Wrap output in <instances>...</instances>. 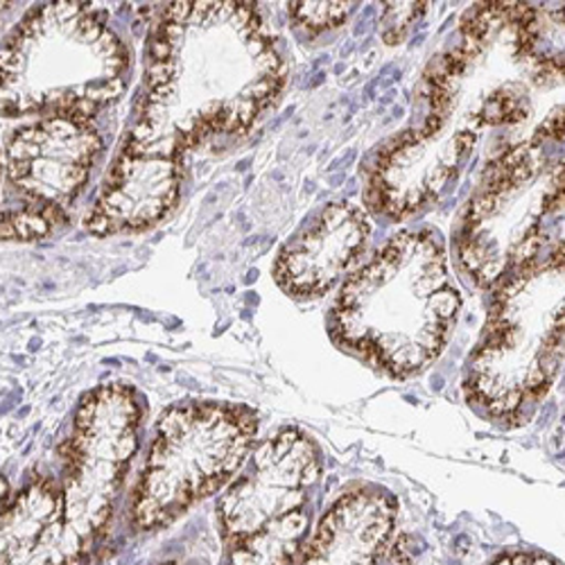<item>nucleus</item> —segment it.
I'll use <instances>...</instances> for the list:
<instances>
[{"label":"nucleus","mask_w":565,"mask_h":565,"mask_svg":"<svg viewBox=\"0 0 565 565\" xmlns=\"http://www.w3.org/2000/svg\"><path fill=\"white\" fill-rule=\"evenodd\" d=\"M547 136L556 138L545 131L502 154L466 213L459 258L480 286L493 288L539 258V224L550 211L563 209V163L550 161Z\"/></svg>","instance_id":"nucleus-6"},{"label":"nucleus","mask_w":565,"mask_h":565,"mask_svg":"<svg viewBox=\"0 0 565 565\" xmlns=\"http://www.w3.org/2000/svg\"><path fill=\"white\" fill-rule=\"evenodd\" d=\"M177 185L174 159L122 152L96 209L88 215V228L96 235H107L154 224L172 209Z\"/></svg>","instance_id":"nucleus-12"},{"label":"nucleus","mask_w":565,"mask_h":565,"mask_svg":"<svg viewBox=\"0 0 565 565\" xmlns=\"http://www.w3.org/2000/svg\"><path fill=\"white\" fill-rule=\"evenodd\" d=\"M129 55L84 3L43 6L0 49V114L88 118L125 88Z\"/></svg>","instance_id":"nucleus-3"},{"label":"nucleus","mask_w":565,"mask_h":565,"mask_svg":"<svg viewBox=\"0 0 565 565\" xmlns=\"http://www.w3.org/2000/svg\"><path fill=\"white\" fill-rule=\"evenodd\" d=\"M292 17L310 28V30H326L344 23L351 12V3H292Z\"/></svg>","instance_id":"nucleus-15"},{"label":"nucleus","mask_w":565,"mask_h":565,"mask_svg":"<svg viewBox=\"0 0 565 565\" xmlns=\"http://www.w3.org/2000/svg\"><path fill=\"white\" fill-rule=\"evenodd\" d=\"M319 473V450L303 433L282 430L265 441L220 500L217 518L224 541L238 543L303 509Z\"/></svg>","instance_id":"nucleus-8"},{"label":"nucleus","mask_w":565,"mask_h":565,"mask_svg":"<svg viewBox=\"0 0 565 565\" xmlns=\"http://www.w3.org/2000/svg\"><path fill=\"white\" fill-rule=\"evenodd\" d=\"M563 364V243L515 269L493 301L468 364V398L518 420L550 392Z\"/></svg>","instance_id":"nucleus-4"},{"label":"nucleus","mask_w":565,"mask_h":565,"mask_svg":"<svg viewBox=\"0 0 565 565\" xmlns=\"http://www.w3.org/2000/svg\"><path fill=\"white\" fill-rule=\"evenodd\" d=\"M8 507H10V487L3 478H0V554H3V523H6Z\"/></svg>","instance_id":"nucleus-17"},{"label":"nucleus","mask_w":565,"mask_h":565,"mask_svg":"<svg viewBox=\"0 0 565 565\" xmlns=\"http://www.w3.org/2000/svg\"><path fill=\"white\" fill-rule=\"evenodd\" d=\"M459 308L439 235L409 231L347 280L333 312V335L373 366L403 379L444 351Z\"/></svg>","instance_id":"nucleus-2"},{"label":"nucleus","mask_w":565,"mask_h":565,"mask_svg":"<svg viewBox=\"0 0 565 565\" xmlns=\"http://www.w3.org/2000/svg\"><path fill=\"white\" fill-rule=\"evenodd\" d=\"M280 86L282 62L254 3H170L125 152L177 159L211 134L249 127Z\"/></svg>","instance_id":"nucleus-1"},{"label":"nucleus","mask_w":565,"mask_h":565,"mask_svg":"<svg viewBox=\"0 0 565 565\" xmlns=\"http://www.w3.org/2000/svg\"><path fill=\"white\" fill-rule=\"evenodd\" d=\"M308 527L310 518L299 509L252 536L231 543L224 565H295Z\"/></svg>","instance_id":"nucleus-13"},{"label":"nucleus","mask_w":565,"mask_h":565,"mask_svg":"<svg viewBox=\"0 0 565 565\" xmlns=\"http://www.w3.org/2000/svg\"><path fill=\"white\" fill-rule=\"evenodd\" d=\"M138 403L127 387L90 392L77 414L62 489V550L79 565L109 527L116 498L138 448Z\"/></svg>","instance_id":"nucleus-7"},{"label":"nucleus","mask_w":565,"mask_h":565,"mask_svg":"<svg viewBox=\"0 0 565 565\" xmlns=\"http://www.w3.org/2000/svg\"><path fill=\"white\" fill-rule=\"evenodd\" d=\"M55 217L36 211L23 209L21 213H8L0 217V238L8 241H36L51 231Z\"/></svg>","instance_id":"nucleus-14"},{"label":"nucleus","mask_w":565,"mask_h":565,"mask_svg":"<svg viewBox=\"0 0 565 565\" xmlns=\"http://www.w3.org/2000/svg\"><path fill=\"white\" fill-rule=\"evenodd\" d=\"M256 428V416L245 407L185 403L168 409L131 498L134 530L168 527L220 491L243 468Z\"/></svg>","instance_id":"nucleus-5"},{"label":"nucleus","mask_w":565,"mask_h":565,"mask_svg":"<svg viewBox=\"0 0 565 565\" xmlns=\"http://www.w3.org/2000/svg\"><path fill=\"white\" fill-rule=\"evenodd\" d=\"M157 565H177V563H157Z\"/></svg>","instance_id":"nucleus-18"},{"label":"nucleus","mask_w":565,"mask_h":565,"mask_svg":"<svg viewBox=\"0 0 565 565\" xmlns=\"http://www.w3.org/2000/svg\"><path fill=\"white\" fill-rule=\"evenodd\" d=\"M369 222L353 204H331L319 220L280 252L276 278L297 297L331 290L362 252Z\"/></svg>","instance_id":"nucleus-10"},{"label":"nucleus","mask_w":565,"mask_h":565,"mask_svg":"<svg viewBox=\"0 0 565 565\" xmlns=\"http://www.w3.org/2000/svg\"><path fill=\"white\" fill-rule=\"evenodd\" d=\"M100 150L103 140L88 118L51 116L12 138L10 179L43 211L60 217L84 188Z\"/></svg>","instance_id":"nucleus-9"},{"label":"nucleus","mask_w":565,"mask_h":565,"mask_svg":"<svg viewBox=\"0 0 565 565\" xmlns=\"http://www.w3.org/2000/svg\"><path fill=\"white\" fill-rule=\"evenodd\" d=\"M396 507L379 491H351L323 515L299 565H379L394 534Z\"/></svg>","instance_id":"nucleus-11"},{"label":"nucleus","mask_w":565,"mask_h":565,"mask_svg":"<svg viewBox=\"0 0 565 565\" xmlns=\"http://www.w3.org/2000/svg\"><path fill=\"white\" fill-rule=\"evenodd\" d=\"M493 565H558L554 558L545 556V554H525V552H515V554H507L500 561H495Z\"/></svg>","instance_id":"nucleus-16"}]
</instances>
